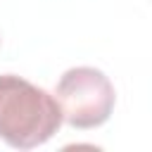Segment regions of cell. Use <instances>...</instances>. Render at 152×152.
I'll use <instances>...</instances> for the list:
<instances>
[{
	"label": "cell",
	"instance_id": "2",
	"mask_svg": "<svg viewBox=\"0 0 152 152\" xmlns=\"http://www.w3.org/2000/svg\"><path fill=\"white\" fill-rule=\"evenodd\" d=\"M52 97L62 112V121L76 128H95L104 124L116 100L109 78L93 66H74L64 71Z\"/></svg>",
	"mask_w": 152,
	"mask_h": 152
},
{
	"label": "cell",
	"instance_id": "1",
	"mask_svg": "<svg viewBox=\"0 0 152 152\" xmlns=\"http://www.w3.org/2000/svg\"><path fill=\"white\" fill-rule=\"evenodd\" d=\"M62 126V112L50 93L14 74L0 76V138L19 150L48 142Z\"/></svg>",
	"mask_w": 152,
	"mask_h": 152
}]
</instances>
